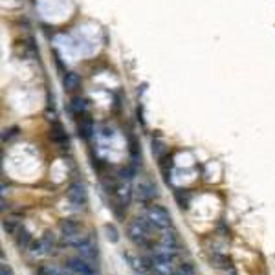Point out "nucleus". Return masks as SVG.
<instances>
[{
    "instance_id": "b1692460",
    "label": "nucleus",
    "mask_w": 275,
    "mask_h": 275,
    "mask_svg": "<svg viewBox=\"0 0 275 275\" xmlns=\"http://www.w3.org/2000/svg\"><path fill=\"white\" fill-rule=\"evenodd\" d=\"M164 152H165V149H164V145L160 143V141H154V143H152V154H154L156 158L162 160V154H164Z\"/></svg>"
},
{
    "instance_id": "6ab92c4d",
    "label": "nucleus",
    "mask_w": 275,
    "mask_h": 275,
    "mask_svg": "<svg viewBox=\"0 0 275 275\" xmlns=\"http://www.w3.org/2000/svg\"><path fill=\"white\" fill-rule=\"evenodd\" d=\"M39 275H74V274H72L70 270L66 272V270L57 268L54 264H44V266L39 268Z\"/></svg>"
},
{
    "instance_id": "f257e3e1",
    "label": "nucleus",
    "mask_w": 275,
    "mask_h": 275,
    "mask_svg": "<svg viewBox=\"0 0 275 275\" xmlns=\"http://www.w3.org/2000/svg\"><path fill=\"white\" fill-rule=\"evenodd\" d=\"M152 222L147 217H138L129 224L127 227V235L132 241V244L138 248H151V231H152Z\"/></svg>"
},
{
    "instance_id": "9b49d317",
    "label": "nucleus",
    "mask_w": 275,
    "mask_h": 275,
    "mask_svg": "<svg viewBox=\"0 0 275 275\" xmlns=\"http://www.w3.org/2000/svg\"><path fill=\"white\" fill-rule=\"evenodd\" d=\"M77 251H79V255H81L82 259H86V261H94V259H97V244L92 241V237H90L84 244H81V246L77 248Z\"/></svg>"
},
{
    "instance_id": "f3484780",
    "label": "nucleus",
    "mask_w": 275,
    "mask_h": 275,
    "mask_svg": "<svg viewBox=\"0 0 275 275\" xmlns=\"http://www.w3.org/2000/svg\"><path fill=\"white\" fill-rule=\"evenodd\" d=\"M70 109H72V112L77 114V116H84L86 110H88V101H86L84 97H74L72 103H70Z\"/></svg>"
},
{
    "instance_id": "f03ea898",
    "label": "nucleus",
    "mask_w": 275,
    "mask_h": 275,
    "mask_svg": "<svg viewBox=\"0 0 275 275\" xmlns=\"http://www.w3.org/2000/svg\"><path fill=\"white\" fill-rule=\"evenodd\" d=\"M147 219L152 222V226L158 229H167L171 227V215L162 206H151L147 209Z\"/></svg>"
},
{
    "instance_id": "393cba45",
    "label": "nucleus",
    "mask_w": 275,
    "mask_h": 275,
    "mask_svg": "<svg viewBox=\"0 0 275 275\" xmlns=\"http://www.w3.org/2000/svg\"><path fill=\"white\" fill-rule=\"evenodd\" d=\"M0 274H2V275H13V274H11V268L7 266L6 262H2V270H0Z\"/></svg>"
},
{
    "instance_id": "ddd939ff",
    "label": "nucleus",
    "mask_w": 275,
    "mask_h": 275,
    "mask_svg": "<svg viewBox=\"0 0 275 275\" xmlns=\"http://www.w3.org/2000/svg\"><path fill=\"white\" fill-rule=\"evenodd\" d=\"M164 235H162V239H160V244L162 246H167V248H176L178 249L180 246V241H178V233L172 229V227H167V229H162Z\"/></svg>"
},
{
    "instance_id": "dca6fc26",
    "label": "nucleus",
    "mask_w": 275,
    "mask_h": 275,
    "mask_svg": "<svg viewBox=\"0 0 275 275\" xmlns=\"http://www.w3.org/2000/svg\"><path fill=\"white\" fill-rule=\"evenodd\" d=\"M62 84L68 92H76L79 86H81V77L76 72H66L64 77H62Z\"/></svg>"
},
{
    "instance_id": "412c9836",
    "label": "nucleus",
    "mask_w": 275,
    "mask_h": 275,
    "mask_svg": "<svg viewBox=\"0 0 275 275\" xmlns=\"http://www.w3.org/2000/svg\"><path fill=\"white\" fill-rule=\"evenodd\" d=\"M174 275H196V270H194L191 262H184L174 270Z\"/></svg>"
},
{
    "instance_id": "4be33fe9",
    "label": "nucleus",
    "mask_w": 275,
    "mask_h": 275,
    "mask_svg": "<svg viewBox=\"0 0 275 275\" xmlns=\"http://www.w3.org/2000/svg\"><path fill=\"white\" fill-rule=\"evenodd\" d=\"M19 224H17V220H13V219H6L4 220V231H6L7 235H13V233H17V229H19Z\"/></svg>"
},
{
    "instance_id": "423d86ee",
    "label": "nucleus",
    "mask_w": 275,
    "mask_h": 275,
    "mask_svg": "<svg viewBox=\"0 0 275 275\" xmlns=\"http://www.w3.org/2000/svg\"><path fill=\"white\" fill-rule=\"evenodd\" d=\"M152 270L156 275H174V259L165 257V255H156L152 257Z\"/></svg>"
},
{
    "instance_id": "0eeeda50",
    "label": "nucleus",
    "mask_w": 275,
    "mask_h": 275,
    "mask_svg": "<svg viewBox=\"0 0 275 275\" xmlns=\"http://www.w3.org/2000/svg\"><path fill=\"white\" fill-rule=\"evenodd\" d=\"M156 194H158V189H156V186L152 184L151 180H143V182H139V184H138L136 196L141 204H149V202H151Z\"/></svg>"
},
{
    "instance_id": "7ed1b4c3",
    "label": "nucleus",
    "mask_w": 275,
    "mask_h": 275,
    "mask_svg": "<svg viewBox=\"0 0 275 275\" xmlns=\"http://www.w3.org/2000/svg\"><path fill=\"white\" fill-rule=\"evenodd\" d=\"M66 268L74 275H97L96 266L92 264V261L82 259L81 255L79 257H70L68 261H66Z\"/></svg>"
},
{
    "instance_id": "f8f14e48",
    "label": "nucleus",
    "mask_w": 275,
    "mask_h": 275,
    "mask_svg": "<svg viewBox=\"0 0 275 275\" xmlns=\"http://www.w3.org/2000/svg\"><path fill=\"white\" fill-rule=\"evenodd\" d=\"M77 131H79V136L82 138V139H90L92 138V134H94V121H92V117L90 116H81V121H79V125H77Z\"/></svg>"
},
{
    "instance_id": "20e7f679",
    "label": "nucleus",
    "mask_w": 275,
    "mask_h": 275,
    "mask_svg": "<svg viewBox=\"0 0 275 275\" xmlns=\"http://www.w3.org/2000/svg\"><path fill=\"white\" fill-rule=\"evenodd\" d=\"M57 246V237L52 231H46L39 242L31 244V253L33 255H50Z\"/></svg>"
},
{
    "instance_id": "1a4fd4ad",
    "label": "nucleus",
    "mask_w": 275,
    "mask_h": 275,
    "mask_svg": "<svg viewBox=\"0 0 275 275\" xmlns=\"http://www.w3.org/2000/svg\"><path fill=\"white\" fill-rule=\"evenodd\" d=\"M50 138H52V141L54 143H57L61 149H68V136H66V132H64V129H62L59 123H54L52 125V132H50Z\"/></svg>"
},
{
    "instance_id": "6e6552de",
    "label": "nucleus",
    "mask_w": 275,
    "mask_h": 275,
    "mask_svg": "<svg viewBox=\"0 0 275 275\" xmlns=\"http://www.w3.org/2000/svg\"><path fill=\"white\" fill-rule=\"evenodd\" d=\"M68 200L79 207H82L86 204V189H84V186H82L81 182H74L68 187Z\"/></svg>"
},
{
    "instance_id": "2eb2a0df",
    "label": "nucleus",
    "mask_w": 275,
    "mask_h": 275,
    "mask_svg": "<svg viewBox=\"0 0 275 275\" xmlns=\"http://www.w3.org/2000/svg\"><path fill=\"white\" fill-rule=\"evenodd\" d=\"M15 244L19 249H28V248H31V235L28 231L26 227H19L17 229V235H15Z\"/></svg>"
},
{
    "instance_id": "aec40b11",
    "label": "nucleus",
    "mask_w": 275,
    "mask_h": 275,
    "mask_svg": "<svg viewBox=\"0 0 275 275\" xmlns=\"http://www.w3.org/2000/svg\"><path fill=\"white\" fill-rule=\"evenodd\" d=\"M129 152H131V156L134 162L141 160V151H139V145H138L134 136H129Z\"/></svg>"
},
{
    "instance_id": "a211bd4d",
    "label": "nucleus",
    "mask_w": 275,
    "mask_h": 275,
    "mask_svg": "<svg viewBox=\"0 0 275 275\" xmlns=\"http://www.w3.org/2000/svg\"><path fill=\"white\" fill-rule=\"evenodd\" d=\"M213 262L217 268L224 270V272H229L231 275H235L233 264H231V261H229L227 257H224V255H213Z\"/></svg>"
},
{
    "instance_id": "39448f33",
    "label": "nucleus",
    "mask_w": 275,
    "mask_h": 275,
    "mask_svg": "<svg viewBox=\"0 0 275 275\" xmlns=\"http://www.w3.org/2000/svg\"><path fill=\"white\" fill-rule=\"evenodd\" d=\"M123 259L136 275H147L149 270L152 268V259L149 261V259H143V257H136V255L129 253V251L123 253Z\"/></svg>"
},
{
    "instance_id": "4468645a",
    "label": "nucleus",
    "mask_w": 275,
    "mask_h": 275,
    "mask_svg": "<svg viewBox=\"0 0 275 275\" xmlns=\"http://www.w3.org/2000/svg\"><path fill=\"white\" fill-rule=\"evenodd\" d=\"M59 229H61L62 237H68V235H76L81 231V226H79V222L74 219H62L59 222Z\"/></svg>"
},
{
    "instance_id": "5701e85b",
    "label": "nucleus",
    "mask_w": 275,
    "mask_h": 275,
    "mask_svg": "<svg viewBox=\"0 0 275 275\" xmlns=\"http://www.w3.org/2000/svg\"><path fill=\"white\" fill-rule=\"evenodd\" d=\"M105 233H107V239H109L110 242L119 241V233H117V229L112 226V224H107V226H105Z\"/></svg>"
},
{
    "instance_id": "9d476101",
    "label": "nucleus",
    "mask_w": 275,
    "mask_h": 275,
    "mask_svg": "<svg viewBox=\"0 0 275 275\" xmlns=\"http://www.w3.org/2000/svg\"><path fill=\"white\" fill-rule=\"evenodd\" d=\"M114 196H116L119 206L127 207L129 206V202H131V196H132L131 186H129V184H117V186L114 187Z\"/></svg>"
}]
</instances>
